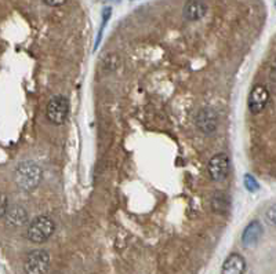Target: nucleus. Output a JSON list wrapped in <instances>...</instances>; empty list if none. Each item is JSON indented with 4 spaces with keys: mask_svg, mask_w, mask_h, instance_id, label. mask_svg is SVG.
<instances>
[{
    "mask_svg": "<svg viewBox=\"0 0 276 274\" xmlns=\"http://www.w3.org/2000/svg\"><path fill=\"white\" fill-rule=\"evenodd\" d=\"M42 168L36 163L22 162L14 171V182L24 192H33L42 181Z\"/></svg>",
    "mask_w": 276,
    "mask_h": 274,
    "instance_id": "f257e3e1",
    "label": "nucleus"
},
{
    "mask_svg": "<svg viewBox=\"0 0 276 274\" xmlns=\"http://www.w3.org/2000/svg\"><path fill=\"white\" fill-rule=\"evenodd\" d=\"M55 230V225L51 218L46 215L36 216L35 219L29 223L27 230V237L29 241L42 244L49 240L53 236Z\"/></svg>",
    "mask_w": 276,
    "mask_h": 274,
    "instance_id": "f03ea898",
    "label": "nucleus"
},
{
    "mask_svg": "<svg viewBox=\"0 0 276 274\" xmlns=\"http://www.w3.org/2000/svg\"><path fill=\"white\" fill-rule=\"evenodd\" d=\"M69 114V101L64 95H55L49 101L46 108V116L50 123L61 125L66 121Z\"/></svg>",
    "mask_w": 276,
    "mask_h": 274,
    "instance_id": "7ed1b4c3",
    "label": "nucleus"
},
{
    "mask_svg": "<svg viewBox=\"0 0 276 274\" xmlns=\"http://www.w3.org/2000/svg\"><path fill=\"white\" fill-rule=\"evenodd\" d=\"M50 267V255L44 249H35L28 253L24 270L25 274H46Z\"/></svg>",
    "mask_w": 276,
    "mask_h": 274,
    "instance_id": "20e7f679",
    "label": "nucleus"
},
{
    "mask_svg": "<svg viewBox=\"0 0 276 274\" xmlns=\"http://www.w3.org/2000/svg\"><path fill=\"white\" fill-rule=\"evenodd\" d=\"M209 177L214 182H221L229 174V157L225 153H218L213 156L207 166Z\"/></svg>",
    "mask_w": 276,
    "mask_h": 274,
    "instance_id": "39448f33",
    "label": "nucleus"
},
{
    "mask_svg": "<svg viewBox=\"0 0 276 274\" xmlns=\"http://www.w3.org/2000/svg\"><path fill=\"white\" fill-rule=\"evenodd\" d=\"M196 125L205 135H210L216 132L218 125V116L211 108H203L199 110L196 116Z\"/></svg>",
    "mask_w": 276,
    "mask_h": 274,
    "instance_id": "423d86ee",
    "label": "nucleus"
},
{
    "mask_svg": "<svg viewBox=\"0 0 276 274\" xmlns=\"http://www.w3.org/2000/svg\"><path fill=\"white\" fill-rule=\"evenodd\" d=\"M269 101V92L264 86H255L250 91L249 109L253 114H258L265 109L266 103Z\"/></svg>",
    "mask_w": 276,
    "mask_h": 274,
    "instance_id": "0eeeda50",
    "label": "nucleus"
},
{
    "mask_svg": "<svg viewBox=\"0 0 276 274\" xmlns=\"http://www.w3.org/2000/svg\"><path fill=\"white\" fill-rule=\"evenodd\" d=\"M262 237V225L258 220H253L249 225L246 226L242 234V244L243 247L251 248L258 244L260 238Z\"/></svg>",
    "mask_w": 276,
    "mask_h": 274,
    "instance_id": "6e6552de",
    "label": "nucleus"
},
{
    "mask_svg": "<svg viewBox=\"0 0 276 274\" xmlns=\"http://www.w3.org/2000/svg\"><path fill=\"white\" fill-rule=\"evenodd\" d=\"M246 271V259L240 253H231L222 264V274H243Z\"/></svg>",
    "mask_w": 276,
    "mask_h": 274,
    "instance_id": "1a4fd4ad",
    "label": "nucleus"
},
{
    "mask_svg": "<svg viewBox=\"0 0 276 274\" xmlns=\"http://www.w3.org/2000/svg\"><path fill=\"white\" fill-rule=\"evenodd\" d=\"M209 7L205 2H199V0H192L188 2L184 6V18L188 21H199L203 17L206 16Z\"/></svg>",
    "mask_w": 276,
    "mask_h": 274,
    "instance_id": "9d476101",
    "label": "nucleus"
},
{
    "mask_svg": "<svg viewBox=\"0 0 276 274\" xmlns=\"http://www.w3.org/2000/svg\"><path fill=\"white\" fill-rule=\"evenodd\" d=\"M5 216L7 225L14 226V227L24 226L28 222V212L22 208L21 205H13V207H9V210H7Z\"/></svg>",
    "mask_w": 276,
    "mask_h": 274,
    "instance_id": "9b49d317",
    "label": "nucleus"
},
{
    "mask_svg": "<svg viewBox=\"0 0 276 274\" xmlns=\"http://www.w3.org/2000/svg\"><path fill=\"white\" fill-rule=\"evenodd\" d=\"M211 208L217 214H224L227 212L228 208H229V199L225 193L222 192H218L213 196L211 199Z\"/></svg>",
    "mask_w": 276,
    "mask_h": 274,
    "instance_id": "f8f14e48",
    "label": "nucleus"
},
{
    "mask_svg": "<svg viewBox=\"0 0 276 274\" xmlns=\"http://www.w3.org/2000/svg\"><path fill=\"white\" fill-rule=\"evenodd\" d=\"M244 186H246V189L249 190V192H257L258 189H260V185H258V182L255 181L254 177H251L250 174H246L244 175Z\"/></svg>",
    "mask_w": 276,
    "mask_h": 274,
    "instance_id": "ddd939ff",
    "label": "nucleus"
},
{
    "mask_svg": "<svg viewBox=\"0 0 276 274\" xmlns=\"http://www.w3.org/2000/svg\"><path fill=\"white\" fill-rule=\"evenodd\" d=\"M266 222L271 226H276V204L271 205L265 212Z\"/></svg>",
    "mask_w": 276,
    "mask_h": 274,
    "instance_id": "4468645a",
    "label": "nucleus"
},
{
    "mask_svg": "<svg viewBox=\"0 0 276 274\" xmlns=\"http://www.w3.org/2000/svg\"><path fill=\"white\" fill-rule=\"evenodd\" d=\"M9 210V201L6 194L0 193V218H3L6 215V212Z\"/></svg>",
    "mask_w": 276,
    "mask_h": 274,
    "instance_id": "2eb2a0df",
    "label": "nucleus"
},
{
    "mask_svg": "<svg viewBox=\"0 0 276 274\" xmlns=\"http://www.w3.org/2000/svg\"><path fill=\"white\" fill-rule=\"evenodd\" d=\"M44 5L51 6V7H58V6H64L66 3L65 0H61V2H43Z\"/></svg>",
    "mask_w": 276,
    "mask_h": 274,
    "instance_id": "dca6fc26",
    "label": "nucleus"
}]
</instances>
